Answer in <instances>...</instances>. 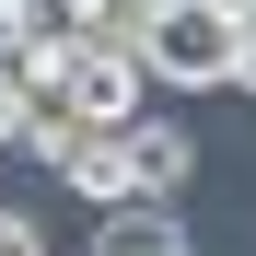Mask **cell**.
<instances>
[{"label":"cell","mask_w":256,"mask_h":256,"mask_svg":"<svg viewBox=\"0 0 256 256\" xmlns=\"http://www.w3.org/2000/svg\"><path fill=\"white\" fill-rule=\"evenodd\" d=\"M210 12H233V24H256V0H210Z\"/></svg>","instance_id":"ba28073f"},{"label":"cell","mask_w":256,"mask_h":256,"mask_svg":"<svg viewBox=\"0 0 256 256\" xmlns=\"http://www.w3.org/2000/svg\"><path fill=\"white\" fill-rule=\"evenodd\" d=\"M47 82H58L82 116H140L152 58H140V47H70V58H47Z\"/></svg>","instance_id":"3957f363"},{"label":"cell","mask_w":256,"mask_h":256,"mask_svg":"<svg viewBox=\"0 0 256 256\" xmlns=\"http://www.w3.org/2000/svg\"><path fill=\"white\" fill-rule=\"evenodd\" d=\"M198 175V140L175 116H128V198H186Z\"/></svg>","instance_id":"277c9868"},{"label":"cell","mask_w":256,"mask_h":256,"mask_svg":"<svg viewBox=\"0 0 256 256\" xmlns=\"http://www.w3.org/2000/svg\"><path fill=\"white\" fill-rule=\"evenodd\" d=\"M94 256H186V222H175V198H105V222H94Z\"/></svg>","instance_id":"5b68a950"},{"label":"cell","mask_w":256,"mask_h":256,"mask_svg":"<svg viewBox=\"0 0 256 256\" xmlns=\"http://www.w3.org/2000/svg\"><path fill=\"white\" fill-rule=\"evenodd\" d=\"M0 256H47V222L35 210H0Z\"/></svg>","instance_id":"8992f818"},{"label":"cell","mask_w":256,"mask_h":256,"mask_svg":"<svg viewBox=\"0 0 256 256\" xmlns=\"http://www.w3.org/2000/svg\"><path fill=\"white\" fill-rule=\"evenodd\" d=\"M233 94H256V24L233 35Z\"/></svg>","instance_id":"52a82bcc"},{"label":"cell","mask_w":256,"mask_h":256,"mask_svg":"<svg viewBox=\"0 0 256 256\" xmlns=\"http://www.w3.org/2000/svg\"><path fill=\"white\" fill-rule=\"evenodd\" d=\"M233 12H210V0H175V12H152V35H140V58H152V82H175V94H222L233 82Z\"/></svg>","instance_id":"6da1fadb"},{"label":"cell","mask_w":256,"mask_h":256,"mask_svg":"<svg viewBox=\"0 0 256 256\" xmlns=\"http://www.w3.org/2000/svg\"><path fill=\"white\" fill-rule=\"evenodd\" d=\"M47 175L70 186V198H128V116H70L58 140H47Z\"/></svg>","instance_id":"7a4b0ae2"},{"label":"cell","mask_w":256,"mask_h":256,"mask_svg":"<svg viewBox=\"0 0 256 256\" xmlns=\"http://www.w3.org/2000/svg\"><path fill=\"white\" fill-rule=\"evenodd\" d=\"M140 12H175V0H140Z\"/></svg>","instance_id":"9c48e42d"}]
</instances>
